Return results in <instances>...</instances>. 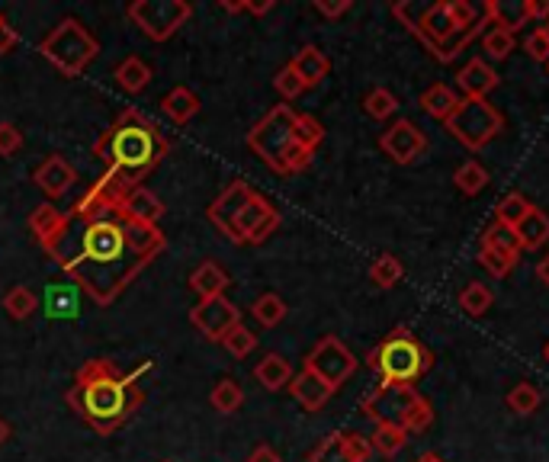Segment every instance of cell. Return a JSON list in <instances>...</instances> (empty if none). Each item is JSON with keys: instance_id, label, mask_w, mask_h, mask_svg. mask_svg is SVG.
Returning <instances> with one entry per match:
<instances>
[{"instance_id": "cell-31", "label": "cell", "mask_w": 549, "mask_h": 462, "mask_svg": "<svg viewBox=\"0 0 549 462\" xmlns=\"http://www.w3.org/2000/svg\"><path fill=\"white\" fill-rule=\"evenodd\" d=\"M479 248H488V251H498V254H514V257H521V241H517V231L508 228V225H501V222H492L485 231H482V241H479Z\"/></svg>"}, {"instance_id": "cell-21", "label": "cell", "mask_w": 549, "mask_h": 462, "mask_svg": "<svg viewBox=\"0 0 549 462\" xmlns=\"http://www.w3.org/2000/svg\"><path fill=\"white\" fill-rule=\"evenodd\" d=\"M65 225H68V212H61L55 203H42L29 212V231H33V238L39 241L42 251L52 248L61 231H65Z\"/></svg>"}, {"instance_id": "cell-64", "label": "cell", "mask_w": 549, "mask_h": 462, "mask_svg": "<svg viewBox=\"0 0 549 462\" xmlns=\"http://www.w3.org/2000/svg\"><path fill=\"white\" fill-rule=\"evenodd\" d=\"M546 71H549V65H546Z\"/></svg>"}, {"instance_id": "cell-49", "label": "cell", "mask_w": 549, "mask_h": 462, "mask_svg": "<svg viewBox=\"0 0 549 462\" xmlns=\"http://www.w3.org/2000/svg\"><path fill=\"white\" fill-rule=\"evenodd\" d=\"M344 443H347V453H350V459H354V462H370V456H373L370 437H363V434H357V430H350V434H344Z\"/></svg>"}, {"instance_id": "cell-10", "label": "cell", "mask_w": 549, "mask_h": 462, "mask_svg": "<svg viewBox=\"0 0 549 462\" xmlns=\"http://www.w3.org/2000/svg\"><path fill=\"white\" fill-rule=\"evenodd\" d=\"M302 369H309V373H315L318 379H325L331 389L338 392L341 385L357 373V357L350 353V347L341 341V337L325 334L322 341L309 350Z\"/></svg>"}, {"instance_id": "cell-57", "label": "cell", "mask_w": 549, "mask_h": 462, "mask_svg": "<svg viewBox=\"0 0 549 462\" xmlns=\"http://www.w3.org/2000/svg\"><path fill=\"white\" fill-rule=\"evenodd\" d=\"M537 276H540V283L549 289V254H546V257L540 260V264H537Z\"/></svg>"}, {"instance_id": "cell-54", "label": "cell", "mask_w": 549, "mask_h": 462, "mask_svg": "<svg viewBox=\"0 0 549 462\" xmlns=\"http://www.w3.org/2000/svg\"><path fill=\"white\" fill-rule=\"evenodd\" d=\"M248 462H283V459H280V453L273 450L270 443H257L254 450L248 453Z\"/></svg>"}, {"instance_id": "cell-34", "label": "cell", "mask_w": 549, "mask_h": 462, "mask_svg": "<svg viewBox=\"0 0 549 462\" xmlns=\"http://www.w3.org/2000/svg\"><path fill=\"white\" fill-rule=\"evenodd\" d=\"M370 280L379 286V289H392L405 280V267L402 260L395 254H379L373 264H370Z\"/></svg>"}, {"instance_id": "cell-27", "label": "cell", "mask_w": 549, "mask_h": 462, "mask_svg": "<svg viewBox=\"0 0 549 462\" xmlns=\"http://www.w3.org/2000/svg\"><path fill=\"white\" fill-rule=\"evenodd\" d=\"M460 94H456L453 87H447V84H431L421 94V110L427 113V116H434V119H440V122H447L453 113H456V106H460Z\"/></svg>"}, {"instance_id": "cell-52", "label": "cell", "mask_w": 549, "mask_h": 462, "mask_svg": "<svg viewBox=\"0 0 549 462\" xmlns=\"http://www.w3.org/2000/svg\"><path fill=\"white\" fill-rule=\"evenodd\" d=\"M315 13H322V17L325 20H338V17H344V13L350 10V7H354V4H350V0H334V4H331V0H315Z\"/></svg>"}, {"instance_id": "cell-44", "label": "cell", "mask_w": 549, "mask_h": 462, "mask_svg": "<svg viewBox=\"0 0 549 462\" xmlns=\"http://www.w3.org/2000/svg\"><path fill=\"white\" fill-rule=\"evenodd\" d=\"M514 45H517V36L505 33V29H488L485 39H482V49L488 58H495V61H505L511 52H514Z\"/></svg>"}, {"instance_id": "cell-50", "label": "cell", "mask_w": 549, "mask_h": 462, "mask_svg": "<svg viewBox=\"0 0 549 462\" xmlns=\"http://www.w3.org/2000/svg\"><path fill=\"white\" fill-rule=\"evenodd\" d=\"M524 49H527V55L533 61H540V65H549V39H546V33H543L540 26L524 39Z\"/></svg>"}, {"instance_id": "cell-40", "label": "cell", "mask_w": 549, "mask_h": 462, "mask_svg": "<svg viewBox=\"0 0 549 462\" xmlns=\"http://www.w3.org/2000/svg\"><path fill=\"white\" fill-rule=\"evenodd\" d=\"M293 142L315 151L318 145L325 142V126L318 122L312 113H296V126H293Z\"/></svg>"}, {"instance_id": "cell-20", "label": "cell", "mask_w": 549, "mask_h": 462, "mask_svg": "<svg viewBox=\"0 0 549 462\" xmlns=\"http://www.w3.org/2000/svg\"><path fill=\"white\" fill-rule=\"evenodd\" d=\"M286 392L293 395L305 411H322L331 402V395H334L331 385L325 379H318L315 373H309V369L296 373L293 382L286 385Z\"/></svg>"}, {"instance_id": "cell-9", "label": "cell", "mask_w": 549, "mask_h": 462, "mask_svg": "<svg viewBox=\"0 0 549 462\" xmlns=\"http://www.w3.org/2000/svg\"><path fill=\"white\" fill-rule=\"evenodd\" d=\"M193 17L190 0H132L126 4V20L139 26V33L151 42L174 39Z\"/></svg>"}, {"instance_id": "cell-6", "label": "cell", "mask_w": 549, "mask_h": 462, "mask_svg": "<svg viewBox=\"0 0 549 462\" xmlns=\"http://www.w3.org/2000/svg\"><path fill=\"white\" fill-rule=\"evenodd\" d=\"M39 55L49 61V65L74 81L81 77L100 55V42L94 39V33L78 20V17H61L49 33L39 42Z\"/></svg>"}, {"instance_id": "cell-59", "label": "cell", "mask_w": 549, "mask_h": 462, "mask_svg": "<svg viewBox=\"0 0 549 462\" xmlns=\"http://www.w3.org/2000/svg\"><path fill=\"white\" fill-rule=\"evenodd\" d=\"M415 462H444V459H440L437 453H424V456H418Z\"/></svg>"}, {"instance_id": "cell-22", "label": "cell", "mask_w": 549, "mask_h": 462, "mask_svg": "<svg viewBox=\"0 0 549 462\" xmlns=\"http://www.w3.org/2000/svg\"><path fill=\"white\" fill-rule=\"evenodd\" d=\"M289 68L296 71V77L305 84V90H312L331 74V61L318 45H302V49L293 55V61H289Z\"/></svg>"}, {"instance_id": "cell-17", "label": "cell", "mask_w": 549, "mask_h": 462, "mask_svg": "<svg viewBox=\"0 0 549 462\" xmlns=\"http://www.w3.org/2000/svg\"><path fill=\"white\" fill-rule=\"evenodd\" d=\"M167 206L161 203L158 193H151L148 187H135L122 203L116 206V219L122 222H139V225H158L164 219Z\"/></svg>"}, {"instance_id": "cell-36", "label": "cell", "mask_w": 549, "mask_h": 462, "mask_svg": "<svg viewBox=\"0 0 549 462\" xmlns=\"http://www.w3.org/2000/svg\"><path fill=\"white\" fill-rule=\"evenodd\" d=\"M488 171L479 164V161H466L456 167V174H453V183H456V190H460L463 196H479L485 187H488Z\"/></svg>"}, {"instance_id": "cell-42", "label": "cell", "mask_w": 549, "mask_h": 462, "mask_svg": "<svg viewBox=\"0 0 549 462\" xmlns=\"http://www.w3.org/2000/svg\"><path fill=\"white\" fill-rule=\"evenodd\" d=\"M222 347L232 353L235 360H244L248 353L257 350V334L251 328H244V321H241V325H235L232 331L222 337Z\"/></svg>"}, {"instance_id": "cell-46", "label": "cell", "mask_w": 549, "mask_h": 462, "mask_svg": "<svg viewBox=\"0 0 549 462\" xmlns=\"http://www.w3.org/2000/svg\"><path fill=\"white\" fill-rule=\"evenodd\" d=\"M447 7H450V17H453V23H456L460 33H466V29H472L485 17V13L476 4H469V0H447Z\"/></svg>"}, {"instance_id": "cell-11", "label": "cell", "mask_w": 549, "mask_h": 462, "mask_svg": "<svg viewBox=\"0 0 549 462\" xmlns=\"http://www.w3.org/2000/svg\"><path fill=\"white\" fill-rule=\"evenodd\" d=\"M280 225H283L280 209L273 206L264 193L254 190L248 203H244L241 212L235 215L232 235H228V241H232V244H264Z\"/></svg>"}, {"instance_id": "cell-53", "label": "cell", "mask_w": 549, "mask_h": 462, "mask_svg": "<svg viewBox=\"0 0 549 462\" xmlns=\"http://www.w3.org/2000/svg\"><path fill=\"white\" fill-rule=\"evenodd\" d=\"M17 45H20V33L4 17V20H0V55H10L13 49H17Z\"/></svg>"}, {"instance_id": "cell-1", "label": "cell", "mask_w": 549, "mask_h": 462, "mask_svg": "<svg viewBox=\"0 0 549 462\" xmlns=\"http://www.w3.org/2000/svg\"><path fill=\"white\" fill-rule=\"evenodd\" d=\"M167 154H171V142L139 106L122 110L94 142V158L103 161V174L90 183L68 215L74 222L113 215L135 187H145L148 174L158 171Z\"/></svg>"}, {"instance_id": "cell-32", "label": "cell", "mask_w": 549, "mask_h": 462, "mask_svg": "<svg viewBox=\"0 0 549 462\" xmlns=\"http://www.w3.org/2000/svg\"><path fill=\"white\" fill-rule=\"evenodd\" d=\"M209 405L219 414H235L244 405V389L238 379H219L209 392Z\"/></svg>"}, {"instance_id": "cell-61", "label": "cell", "mask_w": 549, "mask_h": 462, "mask_svg": "<svg viewBox=\"0 0 549 462\" xmlns=\"http://www.w3.org/2000/svg\"><path fill=\"white\" fill-rule=\"evenodd\" d=\"M540 29H543V33H546V39H549V20H546V23H543Z\"/></svg>"}, {"instance_id": "cell-60", "label": "cell", "mask_w": 549, "mask_h": 462, "mask_svg": "<svg viewBox=\"0 0 549 462\" xmlns=\"http://www.w3.org/2000/svg\"><path fill=\"white\" fill-rule=\"evenodd\" d=\"M543 360H546V363H549V341H546V344H543Z\"/></svg>"}, {"instance_id": "cell-4", "label": "cell", "mask_w": 549, "mask_h": 462, "mask_svg": "<svg viewBox=\"0 0 549 462\" xmlns=\"http://www.w3.org/2000/svg\"><path fill=\"white\" fill-rule=\"evenodd\" d=\"M392 17L399 20L437 61H444V65H450V61L482 33V26H488V20L482 17L472 29L460 33L456 23H453V17H450L447 0H437V4H431V7H421V4H411V0H402V4H392Z\"/></svg>"}, {"instance_id": "cell-33", "label": "cell", "mask_w": 549, "mask_h": 462, "mask_svg": "<svg viewBox=\"0 0 549 462\" xmlns=\"http://www.w3.org/2000/svg\"><path fill=\"white\" fill-rule=\"evenodd\" d=\"M530 212H533V203L524 193H508V196H501V203L495 206V222L517 228Z\"/></svg>"}, {"instance_id": "cell-30", "label": "cell", "mask_w": 549, "mask_h": 462, "mask_svg": "<svg viewBox=\"0 0 549 462\" xmlns=\"http://www.w3.org/2000/svg\"><path fill=\"white\" fill-rule=\"evenodd\" d=\"M286 315H289V308H286L283 296H277V292H264V296H257L251 302V318L261 328H277V325H283Z\"/></svg>"}, {"instance_id": "cell-58", "label": "cell", "mask_w": 549, "mask_h": 462, "mask_svg": "<svg viewBox=\"0 0 549 462\" xmlns=\"http://www.w3.org/2000/svg\"><path fill=\"white\" fill-rule=\"evenodd\" d=\"M10 434H13V430H10V424H7L4 418H0V446H4V443L10 440Z\"/></svg>"}, {"instance_id": "cell-8", "label": "cell", "mask_w": 549, "mask_h": 462, "mask_svg": "<svg viewBox=\"0 0 549 462\" xmlns=\"http://www.w3.org/2000/svg\"><path fill=\"white\" fill-rule=\"evenodd\" d=\"M293 126H296V110L289 103H277L261 122H254L248 138H244L248 148L273 174H283V154L293 145Z\"/></svg>"}, {"instance_id": "cell-15", "label": "cell", "mask_w": 549, "mask_h": 462, "mask_svg": "<svg viewBox=\"0 0 549 462\" xmlns=\"http://www.w3.org/2000/svg\"><path fill=\"white\" fill-rule=\"evenodd\" d=\"M33 183L45 193L49 203H58V199H65L74 190L78 171H74V164L65 158V154H49V158H42L39 167L33 171Z\"/></svg>"}, {"instance_id": "cell-23", "label": "cell", "mask_w": 549, "mask_h": 462, "mask_svg": "<svg viewBox=\"0 0 549 462\" xmlns=\"http://www.w3.org/2000/svg\"><path fill=\"white\" fill-rule=\"evenodd\" d=\"M203 103L200 97L193 94L190 87L177 84L174 90H167V94L161 97V113L174 122V126H187V122H193L196 116H200Z\"/></svg>"}, {"instance_id": "cell-43", "label": "cell", "mask_w": 549, "mask_h": 462, "mask_svg": "<svg viewBox=\"0 0 549 462\" xmlns=\"http://www.w3.org/2000/svg\"><path fill=\"white\" fill-rule=\"evenodd\" d=\"M479 264L488 270V276H495V280H505L511 276V270L521 264V257L514 254H498V251H488V248H479Z\"/></svg>"}, {"instance_id": "cell-62", "label": "cell", "mask_w": 549, "mask_h": 462, "mask_svg": "<svg viewBox=\"0 0 549 462\" xmlns=\"http://www.w3.org/2000/svg\"><path fill=\"white\" fill-rule=\"evenodd\" d=\"M161 462H171V459H161Z\"/></svg>"}, {"instance_id": "cell-56", "label": "cell", "mask_w": 549, "mask_h": 462, "mask_svg": "<svg viewBox=\"0 0 549 462\" xmlns=\"http://www.w3.org/2000/svg\"><path fill=\"white\" fill-rule=\"evenodd\" d=\"M273 7V0H261V4H254V0H244V13H251V17H264V13H270Z\"/></svg>"}, {"instance_id": "cell-16", "label": "cell", "mask_w": 549, "mask_h": 462, "mask_svg": "<svg viewBox=\"0 0 549 462\" xmlns=\"http://www.w3.org/2000/svg\"><path fill=\"white\" fill-rule=\"evenodd\" d=\"M251 193H254V190H251L244 180H232V183H228V187H225L216 199H212V206L206 209L209 222L216 225L225 238L232 235V222H235V215H238V212H241V206L251 199Z\"/></svg>"}, {"instance_id": "cell-41", "label": "cell", "mask_w": 549, "mask_h": 462, "mask_svg": "<svg viewBox=\"0 0 549 462\" xmlns=\"http://www.w3.org/2000/svg\"><path fill=\"white\" fill-rule=\"evenodd\" d=\"M309 462H354V459H350V453H347L344 434H328L322 443L312 446Z\"/></svg>"}, {"instance_id": "cell-26", "label": "cell", "mask_w": 549, "mask_h": 462, "mask_svg": "<svg viewBox=\"0 0 549 462\" xmlns=\"http://www.w3.org/2000/svg\"><path fill=\"white\" fill-rule=\"evenodd\" d=\"M293 366L283 357V353H267V357L254 366V379L264 385L267 392H283L289 382H293Z\"/></svg>"}, {"instance_id": "cell-47", "label": "cell", "mask_w": 549, "mask_h": 462, "mask_svg": "<svg viewBox=\"0 0 549 462\" xmlns=\"http://www.w3.org/2000/svg\"><path fill=\"white\" fill-rule=\"evenodd\" d=\"M431 424H434V408H431V402H427L424 395H418V402H415V408H411L408 421H405V434L408 437L411 434H424V430Z\"/></svg>"}, {"instance_id": "cell-38", "label": "cell", "mask_w": 549, "mask_h": 462, "mask_svg": "<svg viewBox=\"0 0 549 462\" xmlns=\"http://www.w3.org/2000/svg\"><path fill=\"white\" fill-rule=\"evenodd\" d=\"M508 408L514 414H521V418H527V414H533L540 405H543V392L537 389V385H530V382H517L514 389L508 392Z\"/></svg>"}, {"instance_id": "cell-48", "label": "cell", "mask_w": 549, "mask_h": 462, "mask_svg": "<svg viewBox=\"0 0 549 462\" xmlns=\"http://www.w3.org/2000/svg\"><path fill=\"white\" fill-rule=\"evenodd\" d=\"M23 132L13 126V122H0V158H13L23 148Z\"/></svg>"}, {"instance_id": "cell-14", "label": "cell", "mask_w": 549, "mask_h": 462, "mask_svg": "<svg viewBox=\"0 0 549 462\" xmlns=\"http://www.w3.org/2000/svg\"><path fill=\"white\" fill-rule=\"evenodd\" d=\"M379 148H383V154L389 161L408 167L427 151V135L411 119H399V122H392L383 135H379Z\"/></svg>"}, {"instance_id": "cell-7", "label": "cell", "mask_w": 549, "mask_h": 462, "mask_svg": "<svg viewBox=\"0 0 549 462\" xmlns=\"http://www.w3.org/2000/svg\"><path fill=\"white\" fill-rule=\"evenodd\" d=\"M447 132L469 151H482L485 145H492L495 138L505 129V116L495 110V103L488 100H460L456 113L444 122Z\"/></svg>"}, {"instance_id": "cell-5", "label": "cell", "mask_w": 549, "mask_h": 462, "mask_svg": "<svg viewBox=\"0 0 549 462\" xmlns=\"http://www.w3.org/2000/svg\"><path fill=\"white\" fill-rule=\"evenodd\" d=\"M431 363H434L431 350L408 328H395L366 353V366L379 376V382L392 385H415L431 369Z\"/></svg>"}, {"instance_id": "cell-12", "label": "cell", "mask_w": 549, "mask_h": 462, "mask_svg": "<svg viewBox=\"0 0 549 462\" xmlns=\"http://www.w3.org/2000/svg\"><path fill=\"white\" fill-rule=\"evenodd\" d=\"M418 395H421V392L415 389V385L379 382L376 389L363 398L360 411H363L370 421H376V424H395V427H402V430H405V421H408L411 408H415Z\"/></svg>"}, {"instance_id": "cell-3", "label": "cell", "mask_w": 549, "mask_h": 462, "mask_svg": "<svg viewBox=\"0 0 549 462\" xmlns=\"http://www.w3.org/2000/svg\"><path fill=\"white\" fill-rule=\"evenodd\" d=\"M65 402L94 434L113 437L145 405V392L135 373H122L110 357H94L74 373Z\"/></svg>"}, {"instance_id": "cell-35", "label": "cell", "mask_w": 549, "mask_h": 462, "mask_svg": "<svg viewBox=\"0 0 549 462\" xmlns=\"http://www.w3.org/2000/svg\"><path fill=\"white\" fill-rule=\"evenodd\" d=\"M370 443H373V450H376L379 456L392 459V456H399V453L405 450L408 434H405L402 427H395V424H376Z\"/></svg>"}, {"instance_id": "cell-37", "label": "cell", "mask_w": 549, "mask_h": 462, "mask_svg": "<svg viewBox=\"0 0 549 462\" xmlns=\"http://www.w3.org/2000/svg\"><path fill=\"white\" fill-rule=\"evenodd\" d=\"M363 113L376 119V122H386L392 119L395 113H399V100H395V94L389 87H373L370 94L363 97Z\"/></svg>"}, {"instance_id": "cell-28", "label": "cell", "mask_w": 549, "mask_h": 462, "mask_svg": "<svg viewBox=\"0 0 549 462\" xmlns=\"http://www.w3.org/2000/svg\"><path fill=\"white\" fill-rule=\"evenodd\" d=\"M514 231H517V241H521V251H540L549 241V215L533 206V212Z\"/></svg>"}, {"instance_id": "cell-2", "label": "cell", "mask_w": 549, "mask_h": 462, "mask_svg": "<svg viewBox=\"0 0 549 462\" xmlns=\"http://www.w3.org/2000/svg\"><path fill=\"white\" fill-rule=\"evenodd\" d=\"M45 254L65 270L71 283H78L103 308L113 305L135 276L151 264L129 248L126 228L116 215H103L94 222H74L68 215L65 231Z\"/></svg>"}, {"instance_id": "cell-18", "label": "cell", "mask_w": 549, "mask_h": 462, "mask_svg": "<svg viewBox=\"0 0 549 462\" xmlns=\"http://www.w3.org/2000/svg\"><path fill=\"white\" fill-rule=\"evenodd\" d=\"M498 84H501V77L485 58H472L456 71V87L463 90L466 100H488V94H492Z\"/></svg>"}, {"instance_id": "cell-29", "label": "cell", "mask_w": 549, "mask_h": 462, "mask_svg": "<svg viewBox=\"0 0 549 462\" xmlns=\"http://www.w3.org/2000/svg\"><path fill=\"white\" fill-rule=\"evenodd\" d=\"M0 305H4V312L13 321H29L39 308V296L29 286H10L4 292V299H0Z\"/></svg>"}, {"instance_id": "cell-39", "label": "cell", "mask_w": 549, "mask_h": 462, "mask_svg": "<svg viewBox=\"0 0 549 462\" xmlns=\"http://www.w3.org/2000/svg\"><path fill=\"white\" fill-rule=\"evenodd\" d=\"M492 302H495V296H492V289H488L485 283H466L460 289V308L466 315H472V318L485 315L488 308H492Z\"/></svg>"}, {"instance_id": "cell-63", "label": "cell", "mask_w": 549, "mask_h": 462, "mask_svg": "<svg viewBox=\"0 0 549 462\" xmlns=\"http://www.w3.org/2000/svg\"><path fill=\"white\" fill-rule=\"evenodd\" d=\"M0 20H4V13H0Z\"/></svg>"}, {"instance_id": "cell-25", "label": "cell", "mask_w": 549, "mask_h": 462, "mask_svg": "<svg viewBox=\"0 0 549 462\" xmlns=\"http://www.w3.org/2000/svg\"><path fill=\"white\" fill-rule=\"evenodd\" d=\"M151 77H155V71L148 68V61H142L139 55H129L122 58L119 65L113 68V81L119 90H126V94H142V90L151 84Z\"/></svg>"}, {"instance_id": "cell-51", "label": "cell", "mask_w": 549, "mask_h": 462, "mask_svg": "<svg viewBox=\"0 0 549 462\" xmlns=\"http://www.w3.org/2000/svg\"><path fill=\"white\" fill-rule=\"evenodd\" d=\"M49 315L61 318V315H74V299L65 289H49Z\"/></svg>"}, {"instance_id": "cell-45", "label": "cell", "mask_w": 549, "mask_h": 462, "mask_svg": "<svg viewBox=\"0 0 549 462\" xmlns=\"http://www.w3.org/2000/svg\"><path fill=\"white\" fill-rule=\"evenodd\" d=\"M273 90L283 97V103H289V100H299L302 94H305V84L296 77V71L289 68V65H283L280 71H277V77H273Z\"/></svg>"}, {"instance_id": "cell-19", "label": "cell", "mask_w": 549, "mask_h": 462, "mask_svg": "<svg viewBox=\"0 0 549 462\" xmlns=\"http://www.w3.org/2000/svg\"><path fill=\"white\" fill-rule=\"evenodd\" d=\"M485 20L492 29H505V33L517 36L521 29L530 23V10H527V0H488L482 7Z\"/></svg>"}, {"instance_id": "cell-13", "label": "cell", "mask_w": 549, "mask_h": 462, "mask_svg": "<svg viewBox=\"0 0 549 462\" xmlns=\"http://www.w3.org/2000/svg\"><path fill=\"white\" fill-rule=\"evenodd\" d=\"M190 325L200 331L209 344H222V337L241 325V308L232 299H200L190 308Z\"/></svg>"}, {"instance_id": "cell-24", "label": "cell", "mask_w": 549, "mask_h": 462, "mask_svg": "<svg viewBox=\"0 0 549 462\" xmlns=\"http://www.w3.org/2000/svg\"><path fill=\"white\" fill-rule=\"evenodd\" d=\"M190 289L196 292L200 299H219V296H225V289L232 286V276H228L216 260H203L200 267H196L193 273H190Z\"/></svg>"}, {"instance_id": "cell-55", "label": "cell", "mask_w": 549, "mask_h": 462, "mask_svg": "<svg viewBox=\"0 0 549 462\" xmlns=\"http://www.w3.org/2000/svg\"><path fill=\"white\" fill-rule=\"evenodd\" d=\"M527 10H530V23H546L549 20V0H527Z\"/></svg>"}]
</instances>
